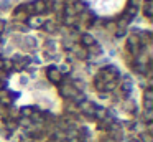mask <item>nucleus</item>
<instances>
[{"mask_svg": "<svg viewBox=\"0 0 153 142\" xmlns=\"http://www.w3.org/2000/svg\"><path fill=\"white\" fill-rule=\"evenodd\" d=\"M92 13L99 17H114L127 5V0H82Z\"/></svg>", "mask_w": 153, "mask_h": 142, "instance_id": "obj_1", "label": "nucleus"}]
</instances>
